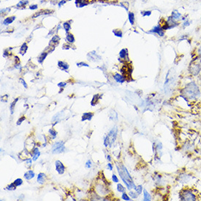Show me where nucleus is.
I'll return each mask as SVG.
<instances>
[{
	"label": "nucleus",
	"mask_w": 201,
	"mask_h": 201,
	"mask_svg": "<svg viewBox=\"0 0 201 201\" xmlns=\"http://www.w3.org/2000/svg\"><path fill=\"white\" fill-rule=\"evenodd\" d=\"M181 94L187 99L195 100L200 97V91L198 86L195 82H190L181 90Z\"/></svg>",
	"instance_id": "obj_1"
},
{
	"label": "nucleus",
	"mask_w": 201,
	"mask_h": 201,
	"mask_svg": "<svg viewBox=\"0 0 201 201\" xmlns=\"http://www.w3.org/2000/svg\"><path fill=\"white\" fill-rule=\"evenodd\" d=\"M116 167H117L118 173H119L121 178L122 179L125 185L127 186V189L130 190H131L132 189H135V185L131 176L127 170V167L121 163H116Z\"/></svg>",
	"instance_id": "obj_2"
},
{
	"label": "nucleus",
	"mask_w": 201,
	"mask_h": 201,
	"mask_svg": "<svg viewBox=\"0 0 201 201\" xmlns=\"http://www.w3.org/2000/svg\"><path fill=\"white\" fill-rule=\"evenodd\" d=\"M201 70V59L198 56L191 62L189 66V72L192 75H197Z\"/></svg>",
	"instance_id": "obj_3"
},
{
	"label": "nucleus",
	"mask_w": 201,
	"mask_h": 201,
	"mask_svg": "<svg viewBox=\"0 0 201 201\" xmlns=\"http://www.w3.org/2000/svg\"><path fill=\"white\" fill-rule=\"evenodd\" d=\"M117 132L118 129L116 127L111 129V130L109 132L108 134L107 135V136L105 138V140H104V145L105 146L111 147L113 145V143L115 142L116 137H117Z\"/></svg>",
	"instance_id": "obj_4"
},
{
	"label": "nucleus",
	"mask_w": 201,
	"mask_h": 201,
	"mask_svg": "<svg viewBox=\"0 0 201 201\" xmlns=\"http://www.w3.org/2000/svg\"><path fill=\"white\" fill-rule=\"evenodd\" d=\"M179 198L181 200L184 201H195L197 200V197L191 189H184L180 192Z\"/></svg>",
	"instance_id": "obj_5"
},
{
	"label": "nucleus",
	"mask_w": 201,
	"mask_h": 201,
	"mask_svg": "<svg viewBox=\"0 0 201 201\" xmlns=\"http://www.w3.org/2000/svg\"><path fill=\"white\" fill-rule=\"evenodd\" d=\"M65 146L64 143L63 141H59V142L55 143V144L52 147V153L53 154H60L64 152Z\"/></svg>",
	"instance_id": "obj_6"
},
{
	"label": "nucleus",
	"mask_w": 201,
	"mask_h": 201,
	"mask_svg": "<svg viewBox=\"0 0 201 201\" xmlns=\"http://www.w3.org/2000/svg\"><path fill=\"white\" fill-rule=\"evenodd\" d=\"M149 32L157 34L158 35L160 36V37H163V36L165 35V30L162 28V26H161L159 24L157 25V26H154V27L151 31H149Z\"/></svg>",
	"instance_id": "obj_7"
},
{
	"label": "nucleus",
	"mask_w": 201,
	"mask_h": 201,
	"mask_svg": "<svg viewBox=\"0 0 201 201\" xmlns=\"http://www.w3.org/2000/svg\"><path fill=\"white\" fill-rule=\"evenodd\" d=\"M55 166H56V171L59 173V174L62 175V174H63V173H64L65 167H64V165L62 164V163L61 162V161H59V160L56 161V163H55Z\"/></svg>",
	"instance_id": "obj_8"
},
{
	"label": "nucleus",
	"mask_w": 201,
	"mask_h": 201,
	"mask_svg": "<svg viewBox=\"0 0 201 201\" xmlns=\"http://www.w3.org/2000/svg\"><path fill=\"white\" fill-rule=\"evenodd\" d=\"M87 57H88V60L93 61V62H97V61L100 60L101 57L97 55L95 51H92V52H89L87 55Z\"/></svg>",
	"instance_id": "obj_9"
},
{
	"label": "nucleus",
	"mask_w": 201,
	"mask_h": 201,
	"mask_svg": "<svg viewBox=\"0 0 201 201\" xmlns=\"http://www.w3.org/2000/svg\"><path fill=\"white\" fill-rule=\"evenodd\" d=\"M170 17L172 18V19H173V20L175 21L178 22L181 19V14L178 11L173 10V12H172Z\"/></svg>",
	"instance_id": "obj_10"
},
{
	"label": "nucleus",
	"mask_w": 201,
	"mask_h": 201,
	"mask_svg": "<svg viewBox=\"0 0 201 201\" xmlns=\"http://www.w3.org/2000/svg\"><path fill=\"white\" fill-rule=\"evenodd\" d=\"M113 78L116 80L117 83H120V84H122V83L125 82L126 78L123 75H121L119 73H116V74L113 75Z\"/></svg>",
	"instance_id": "obj_11"
},
{
	"label": "nucleus",
	"mask_w": 201,
	"mask_h": 201,
	"mask_svg": "<svg viewBox=\"0 0 201 201\" xmlns=\"http://www.w3.org/2000/svg\"><path fill=\"white\" fill-rule=\"evenodd\" d=\"M119 57L121 59H123V60H129V56H128V51L127 49H121L119 52Z\"/></svg>",
	"instance_id": "obj_12"
},
{
	"label": "nucleus",
	"mask_w": 201,
	"mask_h": 201,
	"mask_svg": "<svg viewBox=\"0 0 201 201\" xmlns=\"http://www.w3.org/2000/svg\"><path fill=\"white\" fill-rule=\"evenodd\" d=\"M59 40H60V37H59L58 35H54L52 37L51 41L49 42V46L55 48V46L59 43Z\"/></svg>",
	"instance_id": "obj_13"
},
{
	"label": "nucleus",
	"mask_w": 201,
	"mask_h": 201,
	"mask_svg": "<svg viewBox=\"0 0 201 201\" xmlns=\"http://www.w3.org/2000/svg\"><path fill=\"white\" fill-rule=\"evenodd\" d=\"M58 66H59V68L62 70H63V71H66V70H68L69 68L68 64L63 62V61H59V62H58Z\"/></svg>",
	"instance_id": "obj_14"
},
{
	"label": "nucleus",
	"mask_w": 201,
	"mask_h": 201,
	"mask_svg": "<svg viewBox=\"0 0 201 201\" xmlns=\"http://www.w3.org/2000/svg\"><path fill=\"white\" fill-rule=\"evenodd\" d=\"M45 179H46V176H45V174H44V173H39L38 176H37V182L39 183V184H43V183H45Z\"/></svg>",
	"instance_id": "obj_15"
},
{
	"label": "nucleus",
	"mask_w": 201,
	"mask_h": 201,
	"mask_svg": "<svg viewBox=\"0 0 201 201\" xmlns=\"http://www.w3.org/2000/svg\"><path fill=\"white\" fill-rule=\"evenodd\" d=\"M93 116H94V114H93L92 113H90V112H88V113H84L82 116V119H81V121H86V120L88 121L91 120Z\"/></svg>",
	"instance_id": "obj_16"
},
{
	"label": "nucleus",
	"mask_w": 201,
	"mask_h": 201,
	"mask_svg": "<svg viewBox=\"0 0 201 201\" xmlns=\"http://www.w3.org/2000/svg\"><path fill=\"white\" fill-rule=\"evenodd\" d=\"M34 176H35V174H34V171H32V170H28V171L25 173L24 178H26V180H30V179H32V178H34Z\"/></svg>",
	"instance_id": "obj_17"
},
{
	"label": "nucleus",
	"mask_w": 201,
	"mask_h": 201,
	"mask_svg": "<svg viewBox=\"0 0 201 201\" xmlns=\"http://www.w3.org/2000/svg\"><path fill=\"white\" fill-rule=\"evenodd\" d=\"M15 20H16V16H11V17L6 18V19L4 20L3 24L5 25V26H8V25H10V23H12Z\"/></svg>",
	"instance_id": "obj_18"
},
{
	"label": "nucleus",
	"mask_w": 201,
	"mask_h": 201,
	"mask_svg": "<svg viewBox=\"0 0 201 201\" xmlns=\"http://www.w3.org/2000/svg\"><path fill=\"white\" fill-rule=\"evenodd\" d=\"M75 4L78 8H82V7L86 6L88 2H86V0H76Z\"/></svg>",
	"instance_id": "obj_19"
},
{
	"label": "nucleus",
	"mask_w": 201,
	"mask_h": 201,
	"mask_svg": "<svg viewBox=\"0 0 201 201\" xmlns=\"http://www.w3.org/2000/svg\"><path fill=\"white\" fill-rule=\"evenodd\" d=\"M66 41L69 43H75V37L73 34L70 33H67L66 36Z\"/></svg>",
	"instance_id": "obj_20"
},
{
	"label": "nucleus",
	"mask_w": 201,
	"mask_h": 201,
	"mask_svg": "<svg viewBox=\"0 0 201 201\" xmlns=\"http://www.w3.org/2000/svg\"><path fill=\"white\" fill-rule=\"evenodd\" d=\"M48 53L49 52H43L40 54V56L38 57L39 63L42 64L43 62V61L45 60V59L47 57V56H48Z\"/></svg>",
	"instance_id": "obj_21"
},
{
	"label": "nucleus",
	"mask_w": 201,
	"mask_h": 201,
	"mask_svg": "<svg viewBox=\"0 0 201 201\" xmlns=\"http://www.w3.org/2000/svg\"><path fill=\"white\" fill-rule=\"evenodd\" d=\"M27 48H28V47H27V44L26 43H24L22 44V45L21 46L20 48V54L21 55H24L25 54H26V51H27Z\"/></svg>",
	"instance_id": "obj_22"
},
{
	"label": "nucleus",
	"mask_w": 201,
	"mask_h": 201,
	"mask_svg": "<svg viewBox=\"0 0 201 201\" xmlns=\"http://www.w3.org/2000/svg\"><path fill=\"white\" fill-rule=\"evenodd\" d=\"M143 200L145 201H150L152 200V196L145 189L143 190Z\"/></svg>",
	"instance_id": "obj_23"
},
{
	"label": "nucleus",
	"mask_w": 201,
	"mask_h": 201,
	"mask_svg": "<svg viewBox=\"0 0 201 201\" xmlns=\"http://www.w3.org/2000/svg\"><path fill=\"white\" fill-rule=\"evenodd\" d=\"M129 17V21H130V23H131V25H134L135 23V14L133 13L132 12H129L128 15Z\"/></svg>",
	"instance_id": "obj_24"
},
{
	"label": "nucleus",
	"mask_w": 201,
	"mask_h": 201,
	"mask_svg": "<svg viewBox=\"0 0 201 201\" xmlns=\"http://www.w3.org/2000/svg\"><path fill=\"white\" fill-rule=\"evenodd\" d=\"M100 97H101V95H96L93 97V99H92V100H91V105H92V106H94L95 105H96L97 102V101L99 100V99H100Z\"/></svg>",
	"instance_id": "obj_25"
},
{
	"label": "nucleus",
	"mask_w": 201,
	"mask_h": 201,
	"mask_svg": "<svg viewBox=\"0 0 201 201\" xmlns=\"http://www.w3.org/2000/svg\"><path fill=\"white\" fill-rule=\"evenodd\" d=\"M28 4H29L28 0H21L20 2L17 4L16 7H17V8H21V7L23 6H26V5H28Z\"/></svg>",
	"instance_id": "obj_26"
},
{
	"label": "nucleus",
	"mask_w": 201,
	"mask_h": 201,
	"mask_svg": "<svg viewBox=\"0 0 201 201\" xmlns=\"http://www.w3.org/2000/svg\"><path fill=\"white\" fill-rule=\"evenodd\" d=\"M63 28H64V29L66 31L67 33H68L69 31L70 30V29H71L70 23H69L68 22H64V23H63Z\"/></svg>",
	"instance_id": "obj_27"
},
{
	"label": "nucleus",
	"mask_w": 201,
	"mask_h": 201,
	"mask_svg": "<svg viewBox=\"0 0 201 201\" xmlns=\"http://www.w3.org/2000/svg\"><path fill=\"white\" fill-rule=\"evenodd\" d=\"M113 32L115 36L116 37H122V32L121 31L120 29H116L113 30Z\"/></svg>",
	"instance_id": "obj_28"
},
{
	"label": "nucleus",
	"mask_w": 201,
	"mask_h": 201,
	"mask_svg": "<svg viewBox=\"0 0 201 201\" xmlns=\"http://www.w3.org/2000/svg\"><path fill=\"white\" fill-rule=\"evenodd\" d=\"M18 100H19V98H17V99H15V100L13 101V102H12V104L10 105V109L11 114H12V113H13V111H14V108H15V106H16V102H18Z\"/></svg>",
	"instance_id": "obj_29"
},
{
	"label": "nucleus",
	"mask_w": 201,
	"mask_h": 201,
	"mask_svg": "<svg viewBox=\"0 0 201 201\" xmlns=\"http://www.w3.org/2000/svg\"><path fill=\"white\" fill-rule=\"evenodd\" d=\"M117 190L119 191V192H126V189L125 187H124L123 185H121V184H118L117 185Z\"/></svg>",
	"instance_id": "obj_30"
},
{
	"label": "nucleus",
	"mask_w": 201,
	"mask_h": 201,
	"mask_svg": "<svg viewBox=\"0 0 201 201\" xmlns=\"http://www.w3.org/2000/svg\"><path fill=\"white\" fill-rule=\"evenodd\" d=\"M48 132H49L50 135H51V137H52L53 139H54L56 137V135H57V133H56V132L55 131L54 129H50L49 130H48Z\"/></svg>",
	"instance_id": "obj_31"
},
{
	"label": "nucleus",
	"mask_w": 201,
	"mask_h": 201,
	"mask_svg": "<svg viewBox=\"0 0 201 201\" xmlns=\"http://www.w3.org/2000/svg\"><path fill=\"white\" fill-rule=\"evenodd\" d=\"M135 190L136 191V192L138 194V195H141V194L142 193V191H143V186L142 185H138V186H137V187L135 186Z\"/></svg>",
	"instance_id": "obj_32"
},
{
	"label": "nucleus",
	"mask_w": 201,
	"mask_h": 201,
	"mask_svg": "<svg viewBox=\"0 0 201 201\" xmlns=\"http://www.w3.org/2000/svg\"><path fill=\"white\" fill-rule=\"evenodd\" d=\"M16 189V184H14V182L12 183V184H9V185L7 187V189H8V190H15V189Z\"/></svg>",
	"instance_id": "obj_33"
},
{
	"label": "nucleus",
	"mask_w": 201,
	"mask_h": 201,
	"mask_svg": "<svg viewBox=\"0 0 201 201\" xmlns=\"http://www.w3.org/2000/svg\"><path fill=\"white\" fill-rule=\"evenodd\" d=\"M141 14H142L143 16H150L151 14H152V11L151 10H146V11H142L141 12Z\"/></svg>",
	"instance_id": "obj_34"
},
{
	"label": "nucleus",
	"mask_w": 201,
	"mask_h": 201,
	"mask_svg": "<svg viewBox=\"0 0 201 201\" xmlns=\"http://www.w3.org/2000/svg\"><path fill=\"white\" fill-rule=\"evenodd\" d=\"M129 195H130V196L132 198H133V199H135V198H138V194L137 193V192H136V193H135V192H132V191H130V192H129Z\"/></svg>",
	"instance_id": "obj_35"
},
{
	"label": "nucleus",
	"mask_w": 201,
	"mask_h": 201,
	"mask_svg": "<svg viewBox=\"0 0 201 201\" xmlns=\"http://www.w3.org/2000/svg\"><path fill=\"white\" fill-rule=\"evenodd\" d=\"M14 184H16V187H19V186H21L23 184V181H22L21 178H17V179L14 181Z\"/></svg>",
	"instance_id": "obj_36"
},
{
	"label": "nucleus",
	"mask_w": 201,
	"mask_h": 201,
	"mask_svg": "<svg viewBox=\"0 0 201 201\" xmlns=\"http://www.w3.org/2000/svg\"><path fill=\"white\" fill-rule=\"evenodd\" d=\"M121 198H122L124 200H127V201H130L131 200V199L130 198V197L128 196V195L126 194V192H123L122 194V196H121Z\"/></svg>",
	"instance_id": "obj_37"
},
{
	"label": "nucleus",
	"mask_w": 201,
	"mask_h": 201,
	"mask_svg": "<svg viewBox=\"0 0 201 201\" xmlns=\"http://www.w3.org/2000/svg\"><path fill=\"white\" fill-rule=\"evenodd\" d=\"M77 66L78 67H81L83 66L89 67V65L87 64L86 63H84V62H79V63H77Z\"/></svg>",
	"instance_id": "obj_38"
},
{
	"label": "nucleus",
	"mask_w": 201,
	"mask_h": 201,
	"mask_svg": "<svg viewBox=\"0 0 201 201\" xmlns=\"http://www.w3.org/2000/svg\"><path fill=\"white\" fill-rule=\"evenodd\" d=\"M19 81H20L21 84L23 86V87H24V88H27V84H26V83L25 82V80H23V79L20 78V79H19Z\"/></svg>",
	"instance_id": "obj_39"
},
{
	"label": "nucleus",
	"mask_w": 201,
	"mask_h": 201,
	"mask_svg": "<svg viewBox=\"0 0 201 201\" xmlns=\"http://www.w3.org/2000/svg\"><path fill=\"white\" fill-rule=\"evenodd\" d=\"M91 165H91V160L87 161L86 163V165H85V166L86 168H91Z\"/></svg>",
	"instance_id": "obj_40"
},
{
	"label": "nucleus",
	"mask_w": 201,
	"mask_h": 201,
	"mask_svg": "<svg viewBox=\"0 0 201 201\" xmlns=\"http://www.w3.org/2000/svg\"><path fill=\"white\" fill-rule=\"evenodd\" d=\"M40 152H38V153H37V154H34L32 156V158H33V160L34 161H36L37 160V159L39 158V156H40Z\"/></svg>",
	"instance_id": "obj_41"
},
{
	"label": "nucleus",
	"mask_w": 201,
	"mask_h": 201,
	"mask_svg": "<svg viewBox=\"0 0 201 201\" xmlns=\"http://www.w3.org/2000/svg\"><path fill=\"white\" fill-rule=\"evenodd\" d=\"M190 25V23H189V21L188 20V19H187V20H185L184 21V23H183V26L184 27H186V26H188Z\"/></svg>",
	"instance_id": "obj_42"
},
{
	"label": "nucleus",
	"mask_w": 201,
	"mask_h": 201,
	"mask_svg": "<svg viewBox=\"0 0 201 201\" xmlns=\"http://www.w3.org/2000/svg\"><path fill=\"white\" fill-rule=\"evenodd\" d=\"M38 8V5H32L29 6V9L32 10H37Z\"/></svg>",
	"instance_id": "obj_43"
},
{
	"label": "nucleus",
	"mask_w": 201,
	"mask_h": 201,
	"mask_svg": "<svg viewBox=\"0 0 201 201\" xmlns=\"http://www.w3.org/2000/svg\"><path fill=\"white\" fill-rule=\"evenodd\" d=\"M66 86H67V83L65 82H61L58 84V86L60 87V88H64V87H65Z\"/></svg>",
	"instance_id": "obj_44"
},
{
	"label": "nucleus",
	"mask_w": 201,
	"mask_h": 201,
	"mask_svg": "<svg viewBox=\"0 0 201 201\" xmlns=\"http://www.w3.org/2000/svg\"><path fill=\"white\" fill-rule=\"evenodd\" d=\"M66 2H67L66 0H61L60 2H59V3H58V6H59V8H60V7H62V5H64V4L66 3Z\"/></svg>",
	"instance_id": "obj_45"
},
{
	"label": "nucleus",
	"mask_w": 201,
	"mask_h": 201,
	"mask_svg": "<svg viewBox=\"0 0 201 201\" xmlns=\"http://www.w3.org/2000/svg\"><path fill=\"white\" fill-rule=\"evenodd\" d=\"M112 179H113V181H114V182L118 183L119 182V178H117V176H116L115 174H113V176H112Z\"/></svg>",
	"instance_id": "obj_46"
},
{
	"label": "nucleus",
	"mask_w": 201,
	"mask_h": 201,
	"mask_svg": "<svg viewBox=\"0 0 201 201\" xmlns=\"http://www.w3.org/2000/svg\"><path fill=\"white\" fill-rule=\"evenodd\" d=\"M10 11V8H5V9L1 10V13H5V12H9Z\"/></svg>",
	"instance_id": "obj_47"
},
{
	"label": "nucleus",
	"mask_w": 201,
	"mask_h": 201,
	"mask_svg": "<svg viewBox=\"0 0 201 201\" xmlns=\"http://www.w3.org/2000/svg\"><path fill=\"white\" fill-rule=\"evenodd\" d=\"M26 164H28L29 165H32V159H26Z\"/></svg>",
	"instance_id": "obj_48"
},
{
	"label": "nucleus",
	"mask_w": 201,
	"mask_h": 201,
	"mask_svg": "<svg viewBox=\"0 0 201 201\" xmlns=\"http://www.w3.org/2000/svg\"><path fill=\"white\" fill-rule=\"evenodd\" d=\"M24 120H25V117H24V116H22L21 119H19V120L18 121V122H17V124H18V125H19V124H21L22 121H24Z\"/></svg>",
	"instance_id": "obj_49"
},
{
	"label": "nucleus",
	"mask_w": 201,
	"mask_h": 201,
	"mask_svg": "<svg viewBox=\"0 0 201 201\" xmlns=\"http://www.w3.org/2000/svg\"><path fill=\"white\" fill-rule=\"evenodd\" d=\"M198 55H199L198 56H199V57L201 59V45L199 47V48H198Z\"/></svg>",
	"instance_id": "obj_50"
},
{
	"label": "nucleus",
	"mask_w": 201,
	"mask_h": 201,
	"mask_svg": "<svg viewBox=\"0 0 201 201\" xmlns=\"http://www.w3.org/2000/svg\"><path fill=\"white\" fill-rule=\"evenodd\" d=\"M107 167H108V168L110 170H113V165H112L110 163H108V165H107Z\"/></svg>",
	"instance_id": "obj_51"
},
{
	"label": "nucleus",
	"mask_w": 201,
	"mask_h": 201,
	"mask_svg": "<svg viewBox=\"0 0 201 201\" xmlns=\"http://www.w3.org/2000/svg\"><path fill=\"white\" fill-rule=\"evenodd\" d=\"M51 5H56V4H57V1L56 0H51Z\"/></svg>",
	"instance_id": "obj_52"
},
{
	"label": "nucleus",
	"mask_w": 201,
	"mask_h": 201,
	"mask_svg": "<svg viewBox=\"0 0 201 201\" xmlns=\"http://www.w3.org/2000/svg\"><path fill=\"white\" fill-rule=\"evenodd\" d=\"M107 159H108V161H111V158H110V155H108V156H107Z\"/></svg>",
	"instance_id": "obj_53"
},
{
	"label": "nucleus",
	"mask_w": 201,
	"mask_h": 201,
	"mask_svg": "<svg viewBox=\"0 0 201 201\" xmlns=\"http://www.w3.org/2000/svg\"><path fill=\"white\" fill-rule=\"evenodd\" d=\"M43 1H45V0H40V2H43Z\"/></svg>",
	"instance_id": "obj_54"
}]
</instances>
